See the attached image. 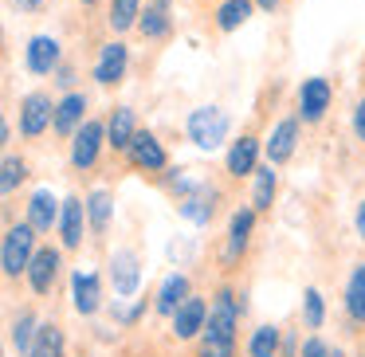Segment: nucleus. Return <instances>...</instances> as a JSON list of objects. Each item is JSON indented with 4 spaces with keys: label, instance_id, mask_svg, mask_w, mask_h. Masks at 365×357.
Returning <instances> with one entry per match:
<instances>
[{
    "label": "nucleus",
    "instance_id": "obj_39",
    "mask_svg": "<svg viewBox=\"0 0 365 357\" xmlns=\"http://www.w3.org/2000/svg\"><path fill=\"white\" fill-rule=\"evenodd\" d=\"M354 224H357V232H361V236H365V205L357 208V220H354Z\"/></svg>",
    "mask_w": 365,
    "mask_h": 357
},
{
    "label": "nucleus",
    "instance_id": "obj_31",
    "mask_svg": "<svg viewBox=\"0 0 365 357\" xmlns=\"http://www.w3.org/2000/svg\"><path fill=\"white\" fill-rule=\"evenodd\" d=\"M142 0H114L110 4V28L114 32H130V28L138 24V16H142Z\"/></svg>",
    "mask_w": 365,
    "mask_h": 357
},
{
    "label": "nucleus",
    "instance_id": "obj_4",
    "mask_svg": "<svg viewBox=\"0 0 365 357\" xmlns=\"http://www.w3.org/2000/svg\"><path fill=\"white\" fill-rule=\"evenodd\" d=\"M236 322H240V306H236V294L232 291H220L212 302V310H208V330L205 338H228L236 341Z\"/></svg>",
    "mask_w": 365,
    "mask_h": 357
},
{
    "label": "nucleus",
    "instance_id": "obj_26",
    "mask_svg": "<svg viewBox=\"0 0 365 357\" xmlns=\"http://www.w3.org/2000/svg\"><path fill=\"white\" fill-rule=\"evenodd\" d=\"M63 346H67V341H63V330H59V326H51V322H43L28 357H63Z\"/></svg>",
    "mask_w": 365,
    "mask_h": 357
},
{
    "label": "nucleus",
    "instance_id": "obj_10",
    "mask_svg": "<svg viewBox=\"0 0 365 357\" xmlns=\"http://www.w3.org/2000/svg\"><path fill=\"white\" fill-rule=\"evenodd\" d=\"M299 110L302 122H318L326 110H330V83L326 79H307L299 90Z\"/></svg>",
    "mask_w": 365,
    "mask_h": 357
},
{
    "label": "nucleus",
    "instance_id": "obj_12",
    "mask_svg": "<svg viewBox=\"0 0 365 357\" xmlns=\"http://www.w3.org/2000/svg\"><path fill=\"white\" fill-rule=\"evenodd\" d=\"M71 299H75V310H79V314H95V310L103 306V291H98V275H95V271H75Z\"/></svg>",
    "mask_w": 365,
    "mask_h": 357
},
{
    "label": "nucleus",
    "instance_id": "obj_25",
    "mask_svg": "<svg viewBox=\"0 0 365 357\" xmlns=\"http://www.w3.org/2000/svg\"><path fill=\"white\" fill-rule=\"evenodd\" d=\"M138 28H142L145 40H161V36L169 32V0L150 4V9L142 12V20H138Z\"/></svg>",
    "mask_w": 365,
    "mask_h": 357
},
{
    "label": "nucleus",
    "instance_id": "obj_5",
    "mask_svg": "<svg viewBox=\"0 0 365 357\" xmlns=\"http://www.w3.org/2000/svg\"><path fill=\"white\" fill-rule=\"evenodd\" d=\"M110 279H114V294H118V299H130V294L138 291V283H142V259H138L134 247H122V252H114V259H110Z\"/></svg>",
    "mask_w": 365,
    "mask_h": 357
},
{
    "label": "nucleus",
    "instance_id": "obj_19",
    "mask_svg": "<svg viewBox=\"0 0 365 357\" xmlns=\"http://www.w3.org/2000/svg\"><path fill=\"white\" fill-rule=\"evenodd\" d=\"M106 138H110L114 150H130V142L138 138V126H134V110L130 106H118L106 122Z\"/></svg>",
    "mask_w": 365,
    "mask_h": 357
},
{
    "label": "nucleus",
    "instance_id": "obj_40",
    "mask_svg": "<svg viewBox=\"0 0 365 357\" xmlns=\"http://www.w3.org/2000/svg\"><path fill=\"white\" fill-rule=\"evenodd\" d=\"M255 4H259L263 12H271V9H275V4H279V0H255Z\"/></svg>",
    "mask_w": 365,
    "mask_h": 357
},
{
    "label": "nucleus",
    "instance_id": "obj_22",
    "mask_svg": "<svg viewBox=\"0 0 365 357\" xmlns=\"http://www.w3.org/2000/svg\"><path fill=\"white\" fill-rule=\"evenodd\" d=\"M255 153H259V142H255V138H240V142L228 150V173L232 177L255 173Z\"/></svg>",
    "mask_w": 365,
    "mask_h": 357
},
{
    "label": "nucleus",
    "instance_id": "obj_20",
    "mask_svg": "<svg viewBox=\"0 0 365 357\" xmlns=\"http://www.w3.org/2000/svg\"><path fill=\"white\" fill-rule=\"evenodd\" d=\"M83 110H87V98H83V95H67L63 103L56 106V122H51V126H56L59 134H75V130L83 126Z\"/></svg>",
    "mask_w": 365,
    "mask_h": 357
},
{
    "label": "nucleus",
    "instance_id": "obj_9",
    "mask_svg": "<svg viewBox=\"0 0 365 357\" xmlns=\"http://www.w3.org/2000/svg\"><path fill=\"white\" fill-rule=\"evenodd\" d=\"M126 67H130V51H126V43H106L103 56H98V63H95V79L103 83V87H114V83H122Z\"/></svg>",
    "mask_w": 365,
    "mask_h": 357
},
{
    "label": "nucleus",
    "instance_id": "obj_1",
    "mask_svg": "<svg viewBox=\"0 0 365 357\" xmlns=\"http://www.w3.org/2000/svg\"><path fill=\"white\" fill-rule=\"evenodd\" d=\"M228 130H232V118L220 106H200V110L189 114V142H197L200 150H220Z\"/></svg>",
    "mask_w": 365,
    "mask_h": 357
},
{
    "label": "nucleus",
    "instance_id": "obj_14",
    "mask_svg": "<svg viewBox=\"0 0 365 357\" xmlns=\"http://www.w3.org/2000/svg\"><path fill=\"white\" fill-rule=\"evenodd\" d=\"M130 161H134L138 169H145V173H158V169H165V150H161V142L153 134H138L134 142H130Z\"/></svg>",
    "mask_w": 365,
    "mask_h": 357
},
{
    "label": "nucleus",
    "instance_id": "obj_35",
    "mask_svg": "<svg viewBox=\"0 0 365 357\" xmlns=\"http://www.w3.org/2000/svg\"><path fill=\"white\" fill-rule=\"evenodd\" d=\"M302 357H330V349H326V341L310 338L307 346H302Z\"/></svg>",
    "mask_w": 365,
    "mask_h": 357
},
{
    "label": "nucleus",
    "instance_id": "obj_7",
    "mask_svg": "<svg viewBox=\"0 0 365 357\" xmlns=\"http://www.w3.org/2000/svg\"><path fill=\"white\" fill-rule=\"evenodd\" d=\"M24 63L32 75H51L59 67V40H51V36H32V40H28V51H24Z\"/></svg>",
    "mask_w": 365,
    "mask_h": 357
},
{
    "label": "nucleus",
    "instance_id": "obj_16",
    "mask_svg": "<svg viewBox=\"0 0 365 357\" xmlns=\"http://www.w3.org/2000/svg\"><path fill=\"white\" fill-rule=\"evenodd\" d=\"M252 224H255V212L252 208H240L228 224V247H224V263H236V255H244L247 247V236H252Z\"/></svg>",
    "mask_w": 365,
    "mask_h": 357
},
{
    "label": "nucleus",
    "instance_id": "obj_41",
    "mask_svg": "<svg viewBox=\"0 0 365 357\" xmlns=\"http://www.w3.org/2000/svg\"><path fill=\"white\" fill-rule=\"evenodd\" d=\"M330 357H346V353H341V349H334V353H330Z\"/></svg>",
    "mask_w": 365,
    "mask_h": 357
},
{
    "label": "nucleus",
    "instance_id": "obj_17",
    "mask_svg": "<svg viewBox=\"0 0 365 357\" xmlns=\"http://www.w3.org/2000/svg\"><path fill=\"white\" fill-rule=\"evenodd\" d=\"M59 212H63V205H59L48 189H40L32 197V205H28V224H32L36 232H51V224L59 220Z\"/></svg>",
    "mask_w": 365,
    "mask_h": 357
},
{
    "label": "nucleus",
    "instance_id": "obj_13",
    "mask_svg": "<svg viewBox=\"0 0 365 357\" xmlns=\"http://www.w3.org/2000/svg\"><path fill=\"white\" fill-rule=\"evenodd\" d=\"M294 142H299V118H283L275 130H271V142H267V161H271V165L291 161Z\"/></svg>",
    "mask_w": 365,
    "mask_h": 357
},
{
    "label": "nucleus",
    "instance_id": "obj_18",
    "mask_svg": "<svg viewBox=\"0 0 365 357\" xmlns=\"http://www.w3.org/2000/svg\"><path fill=\"white\" fill-rule=\"evenodd\" d=\"M212 200H216V192L205 189V185H197L192 192H185L181 216H185V220H192V224H208V220H212V212H216Z\"/></svg>",
    "mask_w": 365,
    "mask_h": 357
},
{
    "label": "nucleus",
    "instance_id": "obj_15",
    "mask_svg": "<svg viewBox=\"0 0 365 357\" xmlns=\"http://www.w3.org/2000/svg\"><path fill=\"white\" fill-rule=\"evenodd\" d=\"M83 205L79 197H67L63 200V212H59V236H63V247H79L83 244Z\"/></svg>",
    "mask_w": 365,
    "mask_h": 357
},
{
    "label": "nucleus",
    "instance_id": "obj_24",
    "mask_svg": "<svg viewBox=\"0 0 365 357\" xmlns=\"http://www.w3.org/2000/svg\"><path fill=\"white\" fill-rule=\"evenodd\" d=\"M275 189H279V177H275V169H271V161H267L263 169H255V189H252L255 212H267L271 200H275Z\"/></svg>",
    "mask_w": 365,
    "mask_h": 357
},
{
    "label": "nucleus",
    "instance_id": "obj_29",
    "mask_svg": "<svg viewBox=\"0 0 365 357\" xmlns=\"http://www.w3.org/2000/svg\"><path fill=\"white\" fill-rule=\"evenodd\" d=\"M279 330L275 326H259V330L252 333V341H247V353L252 357H279Z\"/></svg>",
    "mask_w": 365,
    "mask_h": 357
},
{
    "label": "nucleus",
    "instance_id": "obj_6",
    "mask_svg": "<svg viewBox=\"0 0 365 357\" xmlns=\"http://www.w3.org/2000/svg\"><path fill=\"white\" fill-rule=\"evenodd\" d=\"M51 122H56V106L48 95H28L20 103V134L24 138H40Z\"/></svg>",
    "mask_w": 365,
    "mask_h": 357
},
{
    "label": "nucleus",
    "instance_id": "obj_11",
    "mask_svg": "<svg viewBox=\"0 0 365 357\" xmlns=\"http://www.w3.org/2000/svg\"><path fill=\"white\" fill-rule=\"evenodd\" d=\"M56 271H59V252H51V247H43V252L32 255V263H28V283H32L36 294H48L51 283H56Z\"/></svg>",
    "mask_w": 365,
    "mask_h": 357
},
{
    "label": "nucleus",
    "instance_id": "obj_32",
    "mask_svg": "<svg viewBox=\"0 0 365 357\" xmlns=\"http://www.w3.org/2000/svg\"><path fill=\"white\" fill-rule=\"evenodd\" d=\"M302 306H307V326L310 330H322V322H326V306H322V294L310 286L307 294H302Z\"/></svg>",
    "mask_w": 365,
    "mask_h": 357
},
{
    "label": "nucleus",
    "instance_id": "obj_42",
    "mask_svg": "<svg viewBox=\"0 0 365 357\" xmlns=\"http://www.w3.org/2000/svg\"><path fill=\"white\" fill-rule=\"evenodd\" d=\"M83 4H95V0H83Z\"/></svg>",
    "mask_w": 365,
    "mask_h": 357
},
{
    "label": "nucleus",
    "instance_id": "obj_23",
    "mask_svg": "<svg viewBox=\"0 0 365 357\" xmlns=\"http://www.w3.org/2000/svg\"><path fill=\"white\" fill-rule=\"evenodd\" d=\"M185 299H189V279H185V275H169L165 283H161V291H158V314L173 318V310L181 306Z\"/></svg>",
    "mask_w": 365,
    "mask_h": 357
},
{
    "label": "nucleus",
    "instance_id": "obj_37",
    "mask_svg": "<svg viewBox=\"0 0 365 357\" xmlns=\"http://www.w3.org/2000/svg\"><path fill=\"white\" fill-rule=\"evenodd\" d=\"M16 4H20L24 12H36V9H43V0H16Z\"/></svg>",
    "mask_w": 365,
    "mask_h": 357
},
{
    "label": "nucleus",
    "instance_id": "obj_27",
    "mask_svg": "<svg viewBox=\"0 0 365 357\" xmlns=\"http://www.w3.org/2000/svg\"><path fill=\"white\" fill-rule=\"evenodd\" d=\"M346 310H349L354 322H365V263L349 275V283H346Z\"/></svg>",
    "mask_w": 365,
    "mask_h": 357
},
{
    "label": "nucleus",
    "instance_id": "obj_21",
    "mask_svg": "<svg viewBox=\"0 0 365 357\" xmlns=\"http://www.w3.org/2000/svg\"><path fill=\"white\" fill-rule=\"evenodd\" d=\"M110 216H114V200L106 189H95L87 197V220H91V232L95 236H103L106 228H110Z\"/></svg>",
    "mask_w": 365,
    "mask_h": 357
},
{
    "label": "nucleus",
    "instance_id": "obj_30",
    "mask_svg": "<svg viewBox=\"0 0 365 357\" xmlns=\"http://www.w3.org/2000/svg\"><path fill=\"white\" fill-rule=\"evenodd\" d=\"M36 333H40V322H36V314H20L16 322H12V346H16L20 353H32Z\"/></svg>",
    "mask_w": 365,
    "mask_h": 357
},
{
    "label": "nucleus",
    "instance_id": "obj_8",
    "mask_svg": "<svg viewBox=\"0 0 365 357\" xmlns=\"http://www.w3.org/2000/svg\"><path fill=\"white\" fill-rule=\"evenodd\" d=\"M208 326V306H205V299H185L181 306L173 310V333L177 338H197L200 330Z\"/></svg>",
    "mask_w": 365,
    "mask_h": 357
},
{
    "label": "nucleus",
    "instance_id": "obj_36",
    "mask_svg": "<svg viewBox=\"0 0 365 357\" xmlns=\"http://www.w3.org/2000/svg\"><path fill=\"white\" fill-rule=\"evenodd\" d=\"M354 134L365 142V98L357 103V110H354Z\"/></svg>",
    "mask_w": 365,
    "mask_h": 357
},
{
    "label": "nucleus",
    "instance_id": "obj_2",
    "mask_svg": "<svg viewBox=\"0 0 365 357\" xmlns=\"http://www.w3.org/2000/svg\"><path fill=\"white\" fill-rule=\"evenodd\" d=\"M36 255V228L32 224H12L4 232V247H0V263H4V275L16 279L20 271H28Z\"/></svg>",
    "mask_w": 365,
    "mask_h": 357
},
{
    "label": "nucleus",
    "instance_id": "obj_3",
    "mask_svg": "<svg viewBox=\"0 0 365 357\" xmlns=\"http://www.w3.org/2000/svg\"><path fill=\"white\" fill-rule=\"evenodd\" d=\"M103 138H106V126L103 122H83L79 130L71 134V165L75 169H91L103 150Z\"/></svg>",
    "mask_w": 365,
    "mask_h": 357
},
{
    "label": "nucleus",
    "instance_id": "obj_34",
    "mask_svg": "<svg viewBox=\"0 0 365 357\" xmlns=\"http://www.w3.org/2000/svg\"><path fill=\"white\" fill-rule=\"evenodd\" d=\"M197 357H236V341H228V338H205V346H200Z\"/></svg>",
    "mask_w": 365,
    "mask_h": 357
},
{
    "label": "nucleus",
    "instance_id": "obj_38",
    "mask_svg": "<svg viewBox=\"0 0 365 357\" xmlns=\"http://www.w3.org/2000/svg\"><path fill=\"white\" fill-rule=\"evenodd\" d=\"M56 83H59V87H71V83H75V75H71V71H67V67H63V71H59V79H56Z\"/></svg>",
    "mask_w": 365,
    "mask_h": 357
},
{
    "label": "nucleus",
    "instance_id": "obj_28",
    "mask_svg": "<svg viewBox=\"0 0 365 357\" xmlns=\"http://www.w3.org/2000/svg\"><path fill=\"white\" fill-rule=\"evenodd\" d=\"M252 4H255V0H224V9L216 12V24H220V32H236L240 24H247V16H252Z\"/></svg>",
    "mask_w": 365,
    "mask_h": 357
},
{
    "label": "nucleus",
    "instance_id": "obj_33",
    "mask_svg": "<svg viewBox=\"0 0 365 357\" xmlns=\"http://www.w3.org/2000/svg\"><path fill=\"white\" fill-rule=\"evenodd\" d=\"M24 173H28V165L20 157H4V177H0V189L12 192L20 181H24Z\"/></svg>",
    "mask_w": 365,
    "mask_h": 357
}]
</instances>
